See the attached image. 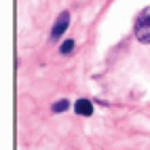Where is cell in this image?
I'll list each match as a JSON object with an SVG mask.
<instances>
[{
    "label": "cell",
    "mask_w": 150,
    "mask_h": 150,
    "mask_svg": "<svg viewBox=\"0 0 150 150\" xmlns=\"http://www.w3.org/2000/svg\"><path fill=\"white\" fill-rule=\"evenodd\" d=\"M133 34L142 45H150V6L142 8L135 17L133 23Z\"/></svg>",
    "instance_id": "cell-1"
},
{
    "label": "cell",
    "mask_w": 150,
    "mask_h": 150,
    "mask_svg": "<svg viewBox=\"0 0 150 150\" xmlns=\"http://www.w3.org/2000/svg\"><path fill=\"white\" fill-rule=\"evenodd\" d=\"M68 25H70V13L68 11H62V13L57 15L53 28H51V40H59V38L64 36V32L68 30Z\"/></svg>",
    "instance_id": "cell-2"
},
{
    "label": "cell",
    "mask_w": 150,
    "mask_h": 150,
    "mask_svg": "<svg viewBox=\"0 0 150 150\" xmlns=\"http://www.w3.org/2000/svg\"><path fill=\"white\" fill-rule=\"evenodd\" d=\"M74 112L81 114V116H91V114H93V102H91V99H83V97L76 99Z\"/></svg>",
    "instance_id": "cell-3"
},
{
    "label": "cell",
    "mask_w": 150,
    "mask_h": 150,
    "mask_svg": "<svg viewBox=\"0 0 150 150\" xmlns=\"http://www.w3.org/2000/svg\"><path fill=\"white\" fill-rule=\"evenodd\" d=\"M68 108H72V104H70L68 97H64V99H57V102L51 106V112L53 114H62V112H66Z\"/></svg>",
    "instance_id": "cell-4"
},
{
    "label": "cell",
    "mask_w": 150,
    "mask_h": 150,
    "mask_svg": "<svg viewBox=\"0 0 150 150\" xmlns=\"http://www.w3.org/2000/svg\"><path fill=\"white\" fill-rule=\"evenodd\" d=\"M72 51H74V40H72V38H68V40H64L62 47H59V53H62V55H70Z\"/></svg>",
    "instance_id": "cell-5"
}]
</instances>
